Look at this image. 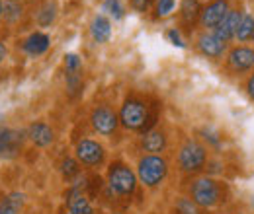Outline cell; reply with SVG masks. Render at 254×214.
<instances>
[{"label":"cell","instance_id":"obj_1","mask_svg":"<svg viewBox=\"0 0 254 214\" xmlns=\"http://www.w3.org/2000/svg\"><path fill=\"white\" fill-rule=\"evenodd\" d=\"M168 173V162L159 154H147L139 160L137 177L145 187H157L164 181Z\"/></svg>","mask_w":254,"mask_h":214},{"label":"cell","instance_id":"obj_2","mask_svg":"<svg viewBox=\"0 0 254 214\" xmlns=\"http://www.w3.org/2000/svg\"><path fill=\"white\" fill-rule=\"evenodd\" d=\"M108 187L118 197H131L137 189V175L124 162H116L108 170Z\"/></svg>","mask_w":254,"mask_h":214},{"label":"cell","instance_id":"obj_3","mask_svg":"<svg viewBox=\"0 0 254 214\" xmlns=\"http://www.w3.org/2000/svg\"><path fill=\"white\" fill-rule=\"evenodd\" d=\"M120 123L129 128V130H139V132H149V107L145 105V101L137 99V97H129L124 101L122 109H120Z\"/></svg>","mask_w":254,"mask_h":214},{"label":"cell","instance_id":"obj_4","mask_svg":"<svg viewBox=\"0 0 254 214\" xmlns=\"http://www.w3.org/2000/svg\"><path fill=\"white\" fill-rule=\"evenodd\" d=\"M207 162V150L201 142H197L195 138H188L180 152H178V166L184 173H197L205 168Z\"/></svg>","mask_w":254,"mask_h":214},{"label":"cell","instance_id":"obj_5","mask_svg":"<svg viewBox=\"0 0 254 214\" xmlns=\"http://www.w3.org/2000/svg\"><path fill=\"white\" fill-rule=\"evenodd\" d=\"M190 199L201 209H211L221 201V185L211 177H199L191 183Z\"/></svg>","mask_w":254,"mask_h":214},{"label":"cell","instance_id":"obj_6","mask_svg":"<svg viewBox=\"0 0 254 214\" xmlns=\"http://www.w3.org/2000/svg\"><path fill=\"white\" fill-rule=\"evenodd\" d=\"M90 123L94 127V130L102 136H112L118 130L120 125V117L114 113V109H110L108 105H98L92 115H90Z\"/></svg>","mask_w":254,"mask_h":214},{"label":"cell","instance_id":"obj_7","mask_svg":"<svg viewBox=\"0 0 254 214\" xmlns=\"http://www.w3.org/2000/svg\"><path fill=\"white\" fill-rule=\"evenodd\" d=\"M229 0H211L203 10L199 18V26L205 31H215L219 28L225 16L229 14Z\"/></svg>","mask_w":254,"mask_h":214},{"label":"cell","instance_id":"obj_8","mask_svg":"<svg viewBox=\"0 0 254 214\" xmlns=\"http://www.w3.org/2000/svg\"><path fill=\"white\" fill-rule=\"evenodd\" d=\"M74 154H76V160H78L80 164L90 166V168H96V166L104 164V160H106V150H104V146H102L100 142H96V140H90V138L80 140V142L76 144Z\"/></svg>","mask_w":254,"mask_h":214},{"label":"cell","instance_id":"obj_9","mask_svg":"<svg viewBox=\"0 0 254 214\" xmlns=\"http://www.w3.org/2000/svg\"><path fill=\"white\" fill-rule=\"evenodd\" d=\"M195 45H197V51L203 57L213 59V61L215 59H221L223 55H225V51H227V43L221 41L215 35V31H203V33H199Z\"/></svg>","mask_w":254,"mask_h":214},{"label":"cell","instance_id":"obj_10","mask_svg":"<svg viewBox=\"0 0 254 214\" xmlns=\"http://www.w3.org/2000/svg\"><path fill=\"white\" fill-rule=\"evenodd\" d=\"M227 62L235 72H249L254 68V49L251 47H233L227 55Z\"/></svg>","mask_w":254,"mask_h":214},{"label":"cell","instance_id":"obj_11","mask_svg":"<svg viewBox=\"0 0 254 214\" xmlns=\"http://www.w3.org/2000/svg\"><path fill=\"white\" fill-rule=\"evenodd\" d=\"M66 207L70 214H94V207L90 205L88 197L80 191V187H70L66 193Z\"/></svg>","mask_w":254,"mask_h":214},{"label":"cell","instance_id":"obj_12","mask_svg":"<svg viewBox=\"0 0 254 214\" xmlns=\"http://www.w3.org/2000/svg\"><path fill=\"white\" fill-rule=\"evenodd\" d=\"M241 18H243V12H239V10H229V14L225 16V20L219 24V28L215 30V35H217L221 41H225V43H229L231 39H235Z\"/></svg>","mask_w":254,"mask_h":214},{"label":"cell","instance_id":"obj_13","mask_svg":"<svg viewBox=\"0 0 254 214\" xmlns=\"http://www.w3.org/2000/svg\"><path fill=\"white\" fill-rule=\"evenodd\" d=\"M28 136H30V140H32L35 146H41V148L49 146V144L55 140V132H53V128H51L47 123H41V121L30 125V128H28Z\"/></svg>","mask_w":254,"mask_h":214},{"label":"cell","instance_id":"obj_14","mask_svg":"<svg viewBox=\"0 0 254 214\" xmlns=\"http://www.w3.org/2000/svg\"><path fill=\"white\" fill-rule=\"evenodd\" d=\"M51 45V39L47 33H41V31H35L32 33L26 41H24V51L32 57H37V55H43Z\"/></svg>","mask_w":254,"mask_h":214},{"label":"cell","instance_id":"obj_15","mask_svg":"<svg viewBox=\"0 0 254 214\" xmlns=\"http://www.w3.org/2000/svg\"><path fill=\"white\" fill-rule=\"evenodd\" d=\"M201 2L199 0H182L180 4V20L186 28H193L195 22L201 18Z\"/></svg>","mask_w":254,"mask_h":214},{"label":"cell","instance_id":"obj_16","mask_svg":"<svg viewBox=\"0 0 254 214\" xmlns=\"http://www.w3.org/2000/svg\"><path fill=\"white\" fill-rule=\"evenodd\" d=\"M90 35H92V39H94L96 43L110 41V37H112V22L104 14L94 16V20L90 24Z\"/></svg>","mask_w":254,"mask_h":214},{"label":"cell","instance_id":"obj_17","mask_svg":"<svg viewBox=\"0 0 254 214\" xmlns=\"http://www.w3.org/2000/svg\"><path fill=\"white\" fill-rule=\"evenodd\" d=\"M141 146L143 150L149 154H159L166 148V136L162 130H149L143 134V140H141Z\"/></svg>","mask_w":254,"mask_h":214},{"label":"cell","instance_id":"obj_18","mask_svg":"<svg viewBox=\"0 0 254 214\" xmlns=\"http://www.w3.org/2000/svg\"><path fill=\"white\" fill-rule=\"evenodd\" d=\"M24 203H26V195L14 191V193L6 195V197L0 201V214H18L22 211Z\"/></svg>","mask_w":254,"mask_h":214},{"label":"cell","instance_id":"obj_19","mask_svg":"<svg viewBox=\"0 0 254 214\" xmlns=\"http://www.w3.org/2000/svg\"><path fill=\"white\" fill-rule=\"evenodd\" d=\"M235 39L241 41V43L254 41V16L253 14L243 12V18H241V22H239V28H237Z\"/></svg>","mask_w":254,"mask_h":214},{"label":"cell","instance_id":"obj_20","mask_svg":"<svg viewBox=\"0 0 254 214\" xmlns=\"http://www.w3.org/2000/svg\"><path fill=\"white\" fill-rule=\"evenodd\" d=\"M55 18H57V6H55L53 2H47V4L37 12V24H39L41 28L51 26V24L55 22Z\"/></svg>","mask_w":254,"mask_h":214},{"label":"cell","instance_id":"obj_21","mask_svg":"<svg viewBox=\"0 0 254 214\" xmlns=\"http://www.w3.org/2000/svg\"><path fill=\"white\" fill-rule=\"evenodd\" d=\"M82 70L78 72H66V90L70 93V97H74L76 93H80L82 90Z\"/></svg>","mask_w":254,"mask_h":214},{"label":"cell","instance_id":"obj_22","mask_svg":"<svg viewBox=\"0 0 254 214\" xmlns=\"http://www.w3.org/2000/svg\"><path fill=\"white\" fill-rule=\"evenodd\" d=\"M2 10H4V18H6L8 22H16V20H20V16H22V6H20L18 2H14V0H6V2L2 4Z\"/></svg>","mask_w":254,"mask_h":214},{"label":"cell","instance_id":"obj_23","mask_svg":"<svg viewBox=\"0 0 254 214\" xmlns=\"http://www.w3.org/2000/svg\"><path fill=\"white\" fill-rule=\"evenodd\" d=\"M178 0H157L155 2V16L157 18H168L176 10Z\"/></svg>","mask_w":254,"mask_h":214},{"label":"cell","instance_id":"obj_24","mask_svg":"<svg viewBox=\"0 0 254 214\" xmlns=\"http://www.w3.org/2000/svg\"><path fill=\"white\" fill-rule=\"evenodd\" d=\"M104 12H110V16L114 20H122L124 14H126V10H124L120 0H104Z\"/></svg>","mask_w":254,"mask_h":214},{"label":"cell","instance_id":"obj_25","mask_svg":"<svg viewBox=\"0 0 254 214\" xmlns=\"http://www.w3.org/2000/svg\"><path fill=\"white\" fill-rule=\"evenodd\" d=\"M176 211H178V214H199V207L191 199L180 197L176 203Z\"/></svg>","mask_w":254,"mask_h":214},{"label":"cell","instance_id":"obj_26","mask_svg":"<svg viewBox=\"0 0 254 214\" xmlns=\"http://www.w3.org/2000/svg\"><path fill=\"white\" fill-rule=\"evenodd\" d=\"M61 171H63L64 179H72V177H76L78 175V162L76 160H72V158H64L63 164H61Z\"/></svg>","mask_w":254,"mask_h":214},{"label":"cell","instance_id":"obj_27","mask_svg":"<svg viewBox=\"0 0 254 214\" xmlns=\"http://www.w3.org/2000/svg\"><path fill=\"white\" fill-rule=\"evenodd\" d=\"M64 66H66V72H78V70H82V62L78 59V55H74V53H68L64 57Z\"/></svg>","mask_w":254,"mask_h":214},{"label":"cell","instance_id":"obj_28","mask_svg":"<svg viewBox=\"0 0 254 214\" xmlns=\"http://www.w3.org/2000/svg\"><path fill=\"white\" fill-rule=\"evenodd\" d=\"M166 37H168V41H170L172 45H176V47H184V41H182L180 31L178 30H168L166 31Z\"/></svg>","mask_w":254,"mask_h":214},{"label":"cell","instance_id":"obj_29","mask_svg":"<svg viewBox=\"0 0 254 214\" xmlns=\"http://www.w3.org/2000/svg\"><path fill=\"white\" fill-rule=\"evenodd\" d=\"M153 2H157V0H131V6H133L137 12H147Z\"/></svg>","mask_w":254,"mask_h":214},{"label":"cell","instance_id":"obj_30","mask_svg":"<svg viewBox=\"0 0 254 214\" xmlns=\"http://www.w3.org/2000/svg\"><path fill=\"white\" fill-rule=\"evenodd\" d=\"M245 90H247V93H249V97L254 99V72L249 76V80H247V84H245Z\"/></svg>","mask_w":254,"mask_h":214},{"label":"cell","instance_id":"obj_31","mask_svg":"<svg viewBox=\"0 0 254 214\" xmlns=\"http://www.w3.org/2000/svg\"><path fill=\"white\" fill-rule=\"evenodd\" d=\"M6 136H8V128H2L0 127V156L4 152V142H6Z\"/></svg>","mask_w":254,"mask_h":214},{"label":"cell","instance_id":"obj_32","mask_svg":"<svg viewBox=\"0 0 254 214\" xmlns=\"http://www.w3.org/2000/svg\"><path fill=\"white\" fill-rule=\"evenodd\" d=\"M6 59V45L4 43H0V62Z\"/></svg>","mask_w":254,"mask_h":214},{"label":"cell","instance_id":"obj_33","mask_svg":"<svg viewBox=\"0 0 254 214\" xmlns=\"http://www.w3.org/2000/svg\"><path fill=\"white\" fill-rule=\"evenodd\" d=\"M2 14H4V12H2V2H0V18H2Z\"/></svg>","mask_w":254,"mask_h":214},{"label":"cell","instance_id":"obj_34","mask_svg":"<svg viewBox=\"0 0 254 214\" xmlns=\"http://www.w3.org/2000/svg\"><path fill=\"white\" fill-rule=\"evenodd\" d=\"M205 2H211V0H205Z\"/></svg>","mask_w":254,"mask_h":214}]
</instances>
